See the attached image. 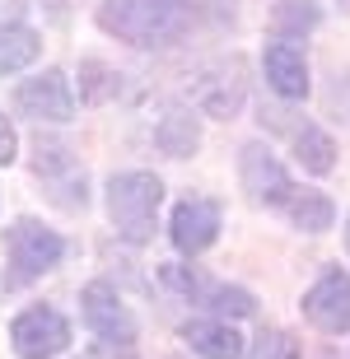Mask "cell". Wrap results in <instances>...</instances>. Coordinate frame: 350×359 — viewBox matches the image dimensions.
I'll list each match as a JSON object with an SVG mask.
<instances>
[{"label": "cell", "mask_w": 350, "mask_h": 359, "mask_svg": "<svg viewBox=\"0 0 350 359\" xmlns=\"http://www.w3.org/2000/svg\"><path fill=\"white\" fill-rule=\"evenodd\" d=\"M154 145H159L168 159H187V154H196V145H201V126H196V117H191L187 107H168L159 117V126H154Z\"/></svg>", "instance_id": "5bb4252c"}, {"label": "cell", "mask_w": 350, "mask_h": 359, "mask_svg": "<svg viewBox=\"0 0 350 359\" xmlns=\"http://www.w3.org/2000/svg\"><path fill=\"white\" fill-rule=\"evenodd\" d=\"M323 10L313 5V0H281L276 10H271V28L281 33V38H304L309 28H318Z\"/></svg>", "instance_id": "ac0fdd59"}, {"label": "cell", "mask_w": 350, "mask_h": 359, "mask_svg": "<svg viewBox=\"0 0 350 359\" xmlns=\"http://www.w3.org/2000/svg\"><path fill=\"white\" fill-rule=\"evenodd\" d=\"M14 107L33 121H70L75 117V89H70L66 70H42L33 80L14 89Z\"/></svg>", "instance_id": "8992f818"}, {"label": "cell", "mask_w": 350, "mask_h": 359, "mask_svg": "<svg viewBox=\"0 0 350 359\" xmlns=\"http://www.w3.org/2000/svg\"><path fill=\"white\" fill-rule=\"evenodd\" d=\"M38 177L52 187V196L61 201L66 210H84V201H89L84 196V173L70 163V154L61 145H47V149L38 145Z\"/></svg>", "instance_id": "7c38bea8"}, {"label": "cell", "mask_w": 350, "mask_h": 359, "mask_svg": "<svg viewBox=\"0 0 350 359\" xmlns=\"http://www.w3.org/2000/svg\"><path fill=\"white\" fill-rule=\"evenodd\" d=\"M14 154H19V135H14L10 121L0 117V163H14Z\"/></svg>", "instance_id": "7402d4cb"}, {"label": "cell", "mask_w": 350, "mask_h": 359, "mask_svg": "<svg viewBox=\"0 0 350 359\" xmlns=\"http://www.w3.org/2000/svg\"><path fill=\"white\" fill-rule=\"evenodd\" d=\"M243 93H248V80H243V61L234 56V61H220V66L201 70V80L191 84V98H196V107L201 112H210V117H234L243 107Z\"/></svg>", "instance_id": "9c48e42d"}, {"label": "cell", "mask_w": 350, "mask_h": 359, "mask_svg": "<svg viewBox=\"0 0 350 359\" xmlns=\"http://www.w3.org/2000/svg\"><path fill=\"white\" fill-rule=\"evenodd\" d=\"M304 318L327 336H346L350 332V276L346 271H323V280L304 294Z\"/></svg>", "instance_id": "ba28073f"}, {"label": "cell", "mask_w": 350, "mask_h": 359, "mask_svg": "<svg viewBox=\"0 0 350 359\" xmlns=\"http://www.w3.org/2000/svg\"><path fill=\"white\" fill-rule=\"evenodd\" d=\"M163 201V182L154 173H117L108 182V219L126 243L154 238V215Z\"/></svg>", "instance_id": "7a4b0ae2"}, {"label": "cell", "mask_w": 350, "mask_h": 359, "mask_svg": "<svg viewBox=\"0 0 350 359\" xmlns=\"http://www.w3.org/2000/svg\"><path fill=\"white\" fill-rule=\"evenodd\" d=\"M80 304H84V322H89V332H94L103 346H121V350L135 346V318H131V308L117 299L112 285H103V280L84 285Z\"/></svg>", "instance_id": "5b68a950"}, {"label": "cell", "mask_w": 350, "mask_h": 359, "mask_svg": "<svg viewBox=\"0 0 350 359\" xmlns=\"http://www.w3.org/2000/svg\"><path fill=\"white\" fill-rule=\"evenodd\" d=\"M285 210H290L295 229H304V233H327L332 219H337V205H332V196H323V191H295Z\"/></svg>", "instance_id": "e0dca14e"}, {"label": "cell", "mask_w": 350, "mask_h": 359, "mask_svg": "<svg viewBox=\"0 0 350 359\" xmlns=\"http://www.w3.org/2000/svg\"><path fill=\"white\" fill-rule=\"evenodd\" d=\"M238 173H243V187H248V196L257 205H290V196H295V182L285 173V163L267 145H243Z\"/></svg>", "instance_id": "52a82bcc"}, {"label": "cell", "mask_w": 350, "mask_h": 359, "mask_svg": "<svg viewBox=\"0 0 350 359\" xmlns=\"http://www.w3.org/2000/svg\"><path fill=\"white\" fill-rule=\"evenodd\" d=\"M191 0H103L98 28L131 47H168L187 33Z\"/></svg>", "instance_id": "6da1fadb"}, {"label": "cell", "mask_w": 350, "mask_h": 359, "mask_svg": "<svg viewBox=\"0 0 350 359\" xmlns=\"http://www.w3.org/2000/svg\"><path fill=\"white\" fill-rule=\"evenodd\" d=\"M42 52V38L33 28L24 24H0V75H10V70H24L33 66Z\"/></svg>", "instance_id": "9a60e30c"}, {"label": "cell", "mask_w": 350, "mask_h": 359, "mask_svg": "<svg viewBox=\"0 0 350 359\" xmlns=\"http://www.w3.org/2000/svg\"><path fill=\"white\" fill-rule=\"evenodd\" d=\"M182 341L201 359H243V336L234 332L229 322H187Z\"/></svg>", "instance_id": "4fadbf2b"}, {"label": "cell", "mask_w": 350, "mask_h": 359, "mask_svg": "<svg viewBox=\"0 0 350 359\" xmlns=\"http://www.w3.org/2000/svg\"><path fill=\"white\" fill-rule=\"evenodd\" d=\"M248 359H299V341L285 332H262Z\"/></svg>", "instance_id": "ffe728a7"}, {"label": "cell", "mask_w": 350, "mask_h": 359, "mask_svg": "<svg viewBox=\"0 0 350 359\" xmlns=\"http://www.w3.org/2000/svg\"><path fill=\"white\" fill-rule=\"evenodd\" d=\"M295 154H299V163L309 168V173H332L337 168V145H332V135L323 131V126H313V121H304L295 131Z\"/></svg>", "instance_id": "2e32d148"}, {"label": "cell", "mask_w": 350, "mask_h": 359, "mask_svg": "<svg viewBox=\"0 0 350 359\" xmlns=\"http://www.w3.org/2000/svg\"><path fill=\"white\" fill-rule=\"evenodd\" d=\"M346 252H350V215H346Z\"/></svg>", "instance_id": "603a6c76"}, {"label": "cell", "mask_w": 350, "mask_h": 359, "mask_svg": "<svg viewBox=\"0 0 350 359\" xmlns=\"http://www.w3.org/2000/svg\"><path fill=\"white\" fill-rule=\"evenodd\" d=\"M159 280H163V285H173V290H182V294H196V276H187L182 266H163Z\"/></svg>", "instance_id": "44dd1931"}, {"label": "cell", "mask_w": 350, "mask_h": 359, "mask_svg": "<svg viewBox=\"0 0 350 359\" xmlns=\"http://www.w3.org/2000/svg\"><path fill=\"white\" fill-rule=\"evenodd\" d=\"M220 233V205L215 201H206V196H187V201H177V210H173V224H168V238H173L177 252H206L210 243H215Z\"/></svg>", "instance_id": "30bf717a"}, {"label": "cell", "mask_w": 350, "mask_h": 359, "mask_svg": "<svg viewBox=\"0 0 350 359\" xmlns=\"http://www.w3.org/2000/svg\"><path fill=\"white\" fill-rule=\"evenodd\" d=\"M262 70H267V84L290 103L309 93V61H304V52L295 42H271L262 52Z\"/></svg>", "instance_id": "8fae6325"}, {"label": "cell", "mask_w": 350, "mask_h": 359, "mask_svg": "<svg viewBox=\"0 0 350 359\" xmlns=\"http://www.w3.org/2000/svg\"><path fill=\"white\" fill-rule=\"evenodd\" d=\"M5 243H10V262L19 271V280H38L42 271H52L66 257V238L56 229H47L42 219H14Z\"/></svg>", "instance_id": "277c9868"}, {"label": "cell", "mask_w": 350, "mask_h": 359, "mask_svg": "<svg viewBox=\"0 0 350 359\" xmlns=\"http://www.w3.org/2000/svg\"><path fill=\"white\" fill-rule=\"evenodd\" d=\"M210 308H215V318H253L257 299L238 285H220V290H210Z\"/></svg>", "instance_id": "d6986e66"}, {"label": "cell", "mask_w": 350, "mask_h": 359, "mask_svg": "<svg viewBox=\"0 0 350 359\" xmlns=\"http://www.w3.org/2000/svg\"><path fill=\"white\" fill-rule=\"evenodd\" d=\"M10 346L19 359H52L70 346V322L56 308L33 304L10 322Z\"/></svg>", "instance_id": "3957f363"}]
</instances>
